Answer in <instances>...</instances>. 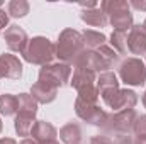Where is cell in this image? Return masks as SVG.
Segmentation results:
<instances>
[{"label":"cell","mask_w":146,"mask_h":144,"mask_svg":"<svg viewBox=\"0 0 146 144\" xmlns=\"http://www.w3.org/2000/svg\"><path fill=\"white\" fill-rule=\"evenodd\" d=\"M56 56L66 63V65H73L76 61V58L85 51V44H83V36L78 32V31H73V29H65L60 39L56 42Z\"/></svg>","instance_id":"cell-1"},{"label":"cell","mask_w":146,"mask_h":144,"mask_svg":"<svg viewBox=\"0 0 146 144\" xmlns=\"http://www.w3.org/2000/svg\"><path fill=\"white\" fill-rule=\"evenodd\" d=\"M100 10L109 15V22L114 31L127 32L133 27V15L129 12V3L124 0H106L100 3Z\"/></svg>","instance_id":"cell-2"},{"label":"cell","mask_w":146,"mask_h":144,"mask_svg":"<svg viewBox=\"0 0 146 144\" xmlns=\"http://www.w3.org/2000/svg\"><path fill=\"white\" fill-rule=\"evenodd\" d=\"M22 56H24V59H26L27 63L46 66V65H49V63L53 61V58L56 56V48H54V44H53L49 39H46V37H33V39L27 42V46H26Z\"/></svg>","instance_id":"cell-3"},{"label":"cell","mask_w":146,"mask_h":144,"mask_svg":"<svg viewBox=\"0 0 146 144\" xmlns=\"http://www.w3.org/2000/svg\"><path fill=\"white\" fill-rule=\"evenodd\" d=\"M138 115L134 112V108L129 110H121L115 114H107L106 120L102 122V129L106 132H115V134H129L134 127Z\"/></svg>","instance_id":"cell-4"},{"label":"cell","mask_w":146,"mask_h":144,"mask_svg":"<svg viewBox=\"0 0 146 144\" xmlns=\"http://www.w3.org/2000/svg\"><path fill=\"white\" fill-rule=\"evenodd\" d=\"M70 75H72V66L66 65V63L46 65V66H42L41 71H39V81L58 90L60 87H65V85L68 83Z\"/></svg>","instance_id":"cell-5"},{"label":"cell","mask_w":146,"mask_h":144,"mask_svg":"<svg viewBox=\"0 0 146 144\" xmlns=\"http://www.w3.org/2000/svg\"><path fill=\"white\" fill-rule=\"evenodd\" d=\"M106 105H109L110 108H114L115 112H121V110H129L136 105L138 102V97L133 90H121V88H109V90H102L100 92Z\"/></svg>","instance_id":"cell-6"},{"label":"cell","mask_w":146,"mask_h":144,"mask_svg":"<svg viewBox=\"0 0 146 144\" xmlns=\"http://www.w3.org/2000/svg\"><path fill=\"white\" fill-rule=\"evenodd\" d=\"M119 76L126 85H143L146 81V65L139 58H127L119 66Z\"/></svg>","instance_id":"cell-7"},{"label":"cell","mask_w":146,"mask_h":144,"mask_svg":"<svg viewBox=\"0 0 146 144\" xmlns=\"http://www.w3.org/2000/svg\"><path fill=\"white\" fill-rule=\"evenodd\" d=\"M75 112H76V115L82 120H87L88 124H94V126H102V122L107 117V114L99 107L97 104L85 102V100H82L78 97L75 100Z\"/></svg>","instance_id":"cell-8"},{"label":"cell","mask_w":146,"mask_h":144,"mask_svg":"<svg viewBox=\"0 0 146 144\" xmlns=\"http://www.w3.org/2000/svg\"><path fill=\"white\" fill-rule=\"evenodd\" d=\"M75 68H85V70H90L94 73H104V71H109V68L106 66V63L102 61L100 54L97 51H83L76 61L73 63Z\"/></svg>","instance_id":"cell-9"},{"label":"cell","mask_w":146,"mask_h":144,"mask_svg":"<svg viewBox=\"0 0 146 144\" xmlns=\"http://www.w3.org/2000/svg\"><path fill=\"white\" fill-rule=\"evenodd\" d=\"M3 37H5V42L9 46L10 51L14 53H24L29 39H27V34L24 29H21L19 26H10L5 29L3 32Z\"/></svg>","instance_id":"cell-10"},{"label":"cell","mask_w":146,"mask_h":144,"mask_svg":"<svg viewBox=\"0 0 146 144\" xmlns=\"http://www.w3.org/2000/svg\"><path fill=\"white\" fill-rule=\"evenodd\" d=\"M22 75V65L14 54H0V78L19 80Z\"/></svg>","instance_id":"cell-11"},{"label":"cell","mask_w":146,"mask_h":144,"mask_svg":"<svg viewBox=\"0 0 146 144\" xmlns=\"http://www.w3.org/2000/svg\"><path fill=\"white\" fill-rule=\"evenodd\" d=\"M127 49L133 54L146 53V31L143 26H133L127 34Z\"/></svg>","instance_id":"cell-12"},{"label":"cell","mask_w":146,"mask_h":144,"mask_svg":"<svg viewBox=\"0 0 146 144\" xmlns=\"http://www.w3.org/2000/svg\"><path fill=\"white\" fill-rule=\"evenodd\" d=\"M31 136L37 144H44L48 141H56V136H58V131L49 124V122H44V120H37L31 131Z\"/></svg>","instance_id":"cell-13"},{"label":"cell","mask_w":146,"mask_h":144,"mask_svg":"<svg viewBox=\"0 0 146 144\" xmlns=\"http://www.w3.org/2000/svg\"><path fill=\"white\" fill-rule=\"evenodd\" d=\"M72 85L73 88H76V92L88 88V87H95V73L90 70H85V68H75Z\"/></svg>","instance_id":"cell-14"},{"label":"cell","mask_w":146,"mask_h":144,"mask_svg":"<svg viewBox=\"0 0 146 144\" xmlns=\"http://www.w3.org/2000/svg\"><path fill=\"white\" fill-rule=\"evenodd\" d=\"M56 93H58L56 88L48 87V85H44L41 81L34 83L33 90H31V95L34 97V100H36L37 104H49V102H53L56 98Z\"/></svg>","instance_id":"cell-15"},{"label":"cell","mask_w":146,"mask_h":144,"mask_svg":"<svg viewBox=\"0 0 146 144\" xmlns=\"http://www.w3.org/2000/svg\"><path fill=\"white\" fill-rule=\"evenodd\" d=\"M82 20L87 22L88 26H94V27H106L109 19L107 15L100 10V9H90V10H83L82 12Z\"/></svg>","instance_id":"cell-16"},{"label":"cell","mask_w":146,"mask_h":144,"mask_svg":"<svg viewBox=\"0 0 146 144\" xmlns=\"http://www.w3.org/2000/svg\"><path fill=\"white\" fill-rule=\"evenodd\" d=\"M36 120H34V115L33 114H17L15 117V131L19 136H31V131L34 127Z\"/></svg>","instance_id":"cell-17"},{"label":"cell","mask_w":146,"mask_h":144,"mask_svg":"<svg viewBox=\"0 0 146 144\" xmlns=\"http://www.w3.org/2000/svg\"><path fill=\"white\" fill-rule=\"evenodd\" d=\"M60 139L65 144H78L82 139V129L76 124H66L60 131Z\"/></svg>","instance_id":"cell-18"},{"label":"cell","mask_w":146,"mask_h":144,"mask_svg":"<svg viewBox=\"0 0 146 144\" xmlns=\"http://www.w3.org/2000/svg\"><path fill=\"white\" fill-rule=\"evenodd\" d=\"M17 112L36 115L37 102L34 100V97L29 95V93H19V95H17Z\"/></svg>","instance_id":"cell-19"},{"label":"cell","mask_w":146,"mask_h":144,"mask_svg":"<svg viewBox=\"0 0 146 144\" xmlns=\"http://www.w3.org/2000/svg\"><path fill=\"white\" fill-rule=\"evenodd\" d=\"M82 36H83V44H85L90 51L99 49V48L104 46V42H106V36H104L102 32H97V31H85Z\"/></svg>","instance_id":"cell-20"},{"label":"cell","mask_w":146,"mask_h":144,"mask_svg":"<svg viewBox=\"0 0 146 144\" xmlns=\"http://www.w3.org/2000/svg\"><path fill=\"white\" fill-rule=\"evenodd\" d=\"M109 88H119L117 76L112 71L100 73L99 78H97V90H99V93H100L102 90H109Z\"/></svg>","instance_id":"cell-21"},{"label":"cell","mask_w":146,"mask_h":144,"mask_svg":"<svg viewBox=\"0 0 146 144\" xmlns=\"http://www.w3.org/2000/svg\"><path fill=\"white\" fill-rule=\"evenodd\" d=\"M110 42H112V49L117 51L119 54H126L127 49V32L122 31H114L110 36Z\"/></svg>","instance_id":"cell-22"},{"label":"cell","mask_w":146,"mask_h":144,"mask_svg":"<svg viewBox=\"0 0 146 144\" xmlns=\"http://www.w3.org/2000/svg\"><path fill=\"white\" fill-rule=\"evenodd\" d=\"M17 112V97L5 93L0 97V114L2 115H14Z\"/></svg>","instance_id":"cell-23"},{"label":"cell","mask_w":146,"mask_h":144,"mask_svg":"<svg viewBox=\"0 0 146 144\" xmlns=\"http://www.w3.org/2000/svg\"><path fill=\"white\" fill-rule=\"evenodd\" d=\"M99 54H100V58H102V61L106 63V66L107 68H112V66H115L117 65V61H119V53L117 51H114L110 46H100L99 49H95Z\"/></svg>","instance_id":"cell-24"},{"label":"cell","mask_w":146,"mask_h":144,"mask_svg":"<svg viewBox=\"0 0 146 144\" xmlns=\"http://www.w3.org/2000/svg\"><path fill=\"white\" fill-rule=\"evenodd\" d=\"M29 12V3L26 0H12L9 3V14L12 17H24Z\"/></svg>","instance_id":"cell-25"},{"label":"cell","mask_w":146,"mask_h":144,"mask_svg":"<svg viewBox=\"0 0 146 144\" xmlns=\"http://www.w3.org/2000/svg\"><path fill=\"white\" fill-rule=\"evenodd\" d=\"M133 132L138 137H146V115H141V117L136 119L134 127H133Z\"/></svg>","instance_id":"cell-26"},{"label":"cell","mask_w":146,"mask_h":144,"mask_svg":"<svg viewBox=\"0 0 146 144\" xmlns=\"http://www.w3.org/2000/svg\"><path fill=\"white\" fill-rule=\"evenodd\" d=\"M90 144H114V139L109 137L107 134H99L90 139Z\"/></svg>","instance_id":"cell-27"},{"label":"cell","mask_w":146,"mask_h":144,"mask_svg":"<svg viewBox=\"0 0 146 144\" xmlns=\"http://www.w3.org/2000/svg\"><path fill=\"white\" fill-rule=\"evenodd\" d=\"M114 144H133V139L129 134H115Z\"/></svg>","instance_id":"cell-28"},{"label":"cell","mask_w":146,"mask_h":144,"mask_svg":"<svg viewBox=\"0 0 146 144\" xmlns=\"http://www.w3.org/2000/svg\"><path fill=\"white\" fill-rule=\"evenodd\" d=\"M7 22H9V15L5 14V10L0 9V29H3L7 26Z\"/></svg>","instance_id":"cell-29"},{"label":"cell","mask_w":146,"mask_h":144,"mask_svg":"<svg viewBox=\"0 0 146 144\" xmlns=\"http://www.w3.org/2000/svg\"><path fill=\"white\" fill-rule=\"evenodd\" d=\"M129 7H134L138 10H146V2H138V0H133L129 3Z\"/></svg>","instance_id":"cell-30"},{"label":"cell","mask_w":146,"mask_h":144,"mask_svg":"<svg viewBox=\"0 0 146 144\" xmlns=\"http://www.w3.org/2000/svg\"><path fill=\"white\" fill-rule=\"evenodd\" d=\"M0 144H17V143L10 137H3V139H0Z\"/></svg>","instance_id":"cell-31"},{"label":"cell","mask_w":146,"mask_h":144,"mask_svg":"<svg viewBox=\"0 0 146 144\" xmlns=\"http://www.w3.org/2000/svg\"><path fill=\"white\" fill-rule=\"evenodd\" d=\"M133 144H146V137H136Z\"/></svg>","instance_id":"cell-32"},{"label":"cell","mask_w":146,"mask_h":144,"mask_svg":"<svg viewBox=\"0 0 146 144\" xmlns=\"http://www.w3.org/2000/svg\"><path fill=\"white\" fill-rule=\"evenodd\" d=\"M21 144H37V143L34 141V139H24Z\"/></svg>","instance_id":"cell-33"},{"label":"cell","mask_w":146,"mask_h":144,"mask_svg":"<svg viewBox=\"0 0 146 144\" xmlns=\"http://www.w3.org/2000/svg\"><path fill=\"white\" fill-rule=\"evenodd\" d=\"M143 104H145V107H146V92H145V95H143Z\"/></svg>","instance_id":"cell-34"},{"label":"cell","mask_w":146,"mask_h":144,"mask_svg":"<svg viewBox=\"0 0 146 144\" xmlns=\"http://www.w3.org/2000/svg\"><path fill=\"white\" fill-rule=\"evenodd\" d=\"M44 144H60V143H56V141H48V143H44Z\"/></svg>","instance_id":"cell-35"},{"label":"cell","mask_w":146,"mask_h":144,"mask_svg":"<svg viewBox=\"0 0 146 144\" xmlns=\"http://www.w3.org/2000/svg\"><path fill=\"white\" fill-rule=\"evenodd\" d=\"M143 27H145V31H146V20H145V22H143Z\"/></svg>","instance_id":"cell-36"},{"label":"cell","mask_w":146,"mask_h":144,"mask_svg":"<svg viewBox=\"0 0 146 144\" xmlns=\"http://www.w3.org/2000/svg\"><path fill=\"white\" fill-rule=\"evenodd\" d=\"M0 132H2V120H0Z\"/></svg>","instance_id":"cell-37"},{"label":"cell","mask_w":146,"mask_h":144,"mask_svg":"<svg viewBox=\"0 0 146 144\" xmlns=\"http://www.w3.org/2000/svg\"><path fill=\"white\" fill-rule=\"evenodd\" d=\"M0 7H2V2H0Z\"/></svg>","instance_id":"cell-38"},{"label":"cell","mask_w":146,"mask_h":144,"mask_svg":"<svg viewBox=\"0 0 146 144\" xmlns=\"http://www.w3.org/2000/svg\"><path fill=\"white\" fill-rule=\"evenodd\" d=\"M0 31H2V29H0Z\"/></svg>","instance_id":"cell-39"}]
</instances>
